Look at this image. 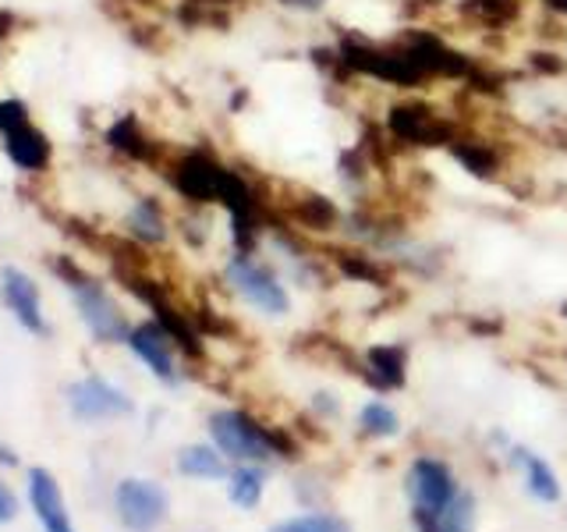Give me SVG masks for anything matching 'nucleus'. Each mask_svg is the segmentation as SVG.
I'll list each match as a JSON object with an SVG mask.
<instances>
[{
    "instance_id": "f257e3e1",
    "label": "nucleus",
    "mask_w": 567,
    "mask_h": 532,
    "mask_svg": "<svg viewBox=\"0 0 567 532\" xmlns=\"http://www.w3.org/2000/svg\"><path fill=\"white\" fill-rule=\"evenodd\" d=\"M209 437L213 443L220 448V454L235 458V461H248V466H256V461H266L274 458V430H266L259 426L248 412L241 408H220V412L209 416Z\"/></svg>"
},
{
    "instance_id": "f03ea898",
    "label": "nucleus",
    "mask_w": 567,
    "mask_h": 532,
    "mask_svg": "<svg viewBox=\"0 0 567 532\" xmlns=\"http://www.w3.org/2000/svg\"><path fill=\"white\" fill-rule=\"evenodd\" d=\"M227 280L230 288H235L248 306L266 313V316H284L291 306L288 291H284L280 277L270 270V266H262L259 259H252V253H235L227 263Z\"/></svg>"
},
{
    "instance_id": "7ed1b4c3",
    "label": "nucleus",
    "mask_w": 567,
    "mask_h": 532,
    "mask_svg": "<svg viewBox=\"0 0 567 532\" xmlns=\"http://www.w3.org/2000/svg\"><path fill=\"white\" fill-rule=\"evenodd\" d=\"M386 129L408 146H454L457 129L422 103H394L386 114Z\"/></svg>"
},
{
    "instance_id": "20e7f679",
    "label": "nucleus",
    "mask_w": 567,
    "mask_h": 532,
    "mask_svg": "<svg viewBox=\"0 0 567 532\" xmlns=\"http://www.w3.org/2000/svg\"><path fill=\"white\" fill-rule=\"evenodd\" d=\"M0 132H4L8 156L22 171H43L50 164V142L40 129H32L18 100H0Z\"/></svg>"
},
{
    "instance_id": "39448f33",
    "label": "nucleus",
    "mask_w": 567,
    "mask_h": 532,
    "mask_svg": "<svg viewBox=\"0 0 567 532\" xmlns=\"http://www.w3.org/2000/svg\"><path fill=\"white\" fill-rule=\"evenodd\" d=\"M114 508L124 529L153 532L167 519V490L153 479H124L114 490Z\"/></svg>"
},
{
    "instance_id": "423d86ee",
    "label": "nucleus",
    "mask_w": 567,
    "mask_h": 532,
    "mask_svg": "<svg viewBox=\"0 0 567 532\" xmlns=\"http://www.w3.org/2000/svg\"><path fill=\"white\" fill-rule=\"evenodd\" d=\"M79 301V313L85 319L89 334L96 337L100 345H114V341H128V324H124L121 309L114 306V298L103 291V284H96L93 277H82L79 284H71Z\"/></svg>"
},
{
    "instance_id": "0eeeda50",
    "label": "nucleus",
    "mask_w": 567,
    "mask_h": 532,
    "mask_svg": "<svg viewBox=\"0 0 567 532\" xmlns=\"http://www.w3.org/2000/svg\"><path fill=\"white\" fill-rule=\"evenodd\" d=\"M68 405L75 419L82 422H100V419H117L132 412V398L121 387L106 383L103 377H85L68 387Z\"/></svg>"
},
{
    "instance_id": "6e6552de",
    "label": "nucleus",
    "mask_w": 567,
    "mask_h": 532,
    "mask_svg": "<svg viewBox=\"0 0 567 532\" xmlns=\"http://www.w3.org/2000/svg\"><path fill=\"white\" fill-rule=\"evenodd\" d=\"M132 348L135 359L146 366L156 380L164 383H177V362H174V337L156 324V319H150V324H138L128 330V341H124Z\"/></svg>"
},
{
    "instance_id": "1a4fd4ad",
    "label": "nucleus",
    "mask_w": 567,
    "mask_h": 532,
    "mask_svg": "<svg viewBox=\"0 0 567 532\" xmlns=\"http://www.w3.org/2000/svg\"><path fill=\"white\" fill-rule=\"evenodd\" d=\"M408 497H412L415 511H440L457 497L454 472L436 458H419L408 469Z\"/></svg>"
},
{
    "instance_id": "9d476101",
    "label": "nucleus",
    "mask_w": 567,
    "mask_h": 532,
    "mask_svg": "<svg viewBox=\"0 0 567 532\" xmlns=\"http://www.w3.org/2000/svg\"><path fill=\"white\" fill-rule=\"evenodd\" d=\"M0 288H4V298L11 313L18 316V324L29 327L32 334H43L47 330V319H43V301H40V288H35V280L22 270H14L8 266L4 277H0Z\"/></svg>"
},
{
    "instance_id": "9b49d317",
    "label": "nucleus",
    "mask_w": 567,
    "mask_h": 532,
    "mask_svg": "<svg viewBox=\"0 0 567 532\" xmlns=\"http://www.w3.org/2000/svg\"><path fill=\"white\" fill-rule=\"evenodd\" d=\"M29 504H32L35 519L43 522L47 532H75L71 529L68 511H64V497H61L58 479H53L47 469L29 472Z\"/></svg>"
},
{
    "instance_id": "f8f14e48",
    "label": "nucleus",
    "mask_w": 567,
    "mask_h": 532,
    "mask_svg": "<svg viewBox=\"0 0 567 532\" xmlns=\"http://www.w3.org/2000/svg\"><path fill=\"white\" fill-rule=\"evenodd\" d=\"M419 532H472L475 529V497L468 490H457L451 504L440 511H415Z\"/></svg>"
},
{
    "instance_id": "ddd939ff",
    "label": "nucleus",
    "mask_w": 567,
    "mask_h": 532,
    "mask_svg": "<svg viewBox=\"0 0 567 532\" xmlns=\"http://www.w3.org/2000/svg\"><path fill=\"white\" fill-rule=\"evenodd\" d=\"M511 458H514V466H522L525 487H528L532 497H536V501H549V504L560 501V479H557L554 469L546 466V458L532 454L528 448H514Z\"/></svg>"
},
{
    "instance_id": "4468645a",
    "label": "nucleus",
    "mask_w": 567,
    "mask_h": 532,
    "mask_svg": "<svg viewBox=\"0 0 567 532\" xmlns=\"http://www.w3.org/2000/svg\"><path fill=\"white\" fill-rule=\"evenodd\" d=\"M404 362L408 355L401 345H377L365 351V369H369V380L377 383L380 390H398L404 387Z\"/></svg>"
},
{
    "instance_id": "2eb2a0df",
    "label": "nucleus",
    "mask_w": 567,
    "mask_h": 532,
    "mask_svg": "<svg viewBox=\"0 0 567 532\" xmlns=\"http://www.w3.org/2000/svg\"><path fill=\"white\" fill-rule=\"evenodd\" d=\"M128 235L142 245H159L167 242V217L164 209H159L156 200H138L132 209H128Z\"/></svg>"
},
{
    "instance_id": "dca6fc26",
    "label": "nucleus",
    "mask_w": 567,
    "mask_h": 532,
    "mask_svg": "<svg viewBox=\"0 0 567 532\" xmlns=\"http://www.w3.org/2000/svg\"><path fill=\"white\" fill-rule=\"evenodd\" d=\"M177 469L192 479H224L227 475L220 448H206V443H195V448H185L177 454Z\"/></svg>"
},
{
    "instance_id": "f3484780",
    "label": "nucleus",
    "mask_w": 567,
    "mask_h": 532,
    "mask_svg": "<svg viewBox=\"0 0 567 532\" xmlns=\"http://www.w3.org/2000/svg\"><path fill=\"white\" fill-rule=\"evenodd\" d=\"M341 217L344 213L337 209L330 200H323V195H306V200L295 203V221L309 231H330V227L341 224Z\"/></svg>"
},
{
    "instance_id": "a211bd4d",
    "label": "nucleus",
    "mask_w": 567,
    "mask_h": 532,
    "mask_svg": "<svg viewBox=\"0 0 567 532\" xmlns=\"http://www.w3.org/2000/svg\"><path fill=\"white\" fill-rule=\"evenodd\" d=\"M262 487H266L262 472L256 466H248V461H241V466L227 475V493L238 508H256L262 497Z\"/></svg>"
},
{
    "instance_id": "6ab92c4d",
    "label": "nucleus",
    "mask_w": 567,
    "mask_h": 532,
    "mask_svg": "<svg viewBox=\"0 0 567 532\" xmlns=\"http://www.w3.org/2000/svg\"><path fill=\"white\" fill-rule=\"evenodd\" d=\"M454 156L461 160V164H465L475 177H493L496 174V153L486 146V142H472V139H457L454 142Z\"/></svg>"
},
{
    "instance_id": "aec40b11",
    "label": "nucleus",
    "mask_w": 567,
    "mask_h": 532,
    "mask_svg": "<svg viewBox=\"0 0 567 532\" xmlns=\"http://www.w3.org/2000/svg\"><path fill=\"white\" fill-rule=\"evenodd\" d=\"M359 426H362V433L365 437H377V440H383V437H394L398 430H401V419H398V412L390 405H383V401H369L362 412H359Z\"/></svg>"
},
{
    "instance_id": "412c9836",
    "label": "nucleus",
    "mask_w": 567,
    "mask_h": 532,
    "mask_svg": "<svg viewBox=\"0 0 567 532\" xmlns=\"http://www.w3.org/2000/svg\"><path fill=\"white\" fill-rule=\"evenodd\" d=\"M270 532H351V525L341 519V514L312 511V514H298V519H288V522H277Z\"/></svg>"
},
{
    "instance_id": "4be33fe9",
    "label": "nucleus",
    "mask_w": 567,
    "mask_h": 532,
    "mask_svg": "<svg viewBox=\"0 0 567 532\" xmlns=\"http://www.w3.org/2000/svg\"><path fill=\"white\" fill-rule=\"evenodd\" d=\"M337 266H341V274L362 280V284H372V288H386V274L380 270V263L372 256H362V253H337L333 256Z\"/></svg>"
},
{
    "instance_id": "5701e85b",
    "label": "nucleus",
    "mask_w": 567,
    "mask_h": 532,
    "mask_svg": "<svg viewBox=\"0 0 567 532\" xmlns=\"http://www.w3.org/2000/svg\"><path fill=\"white\" fill-rule=\"evenodd\" d=\"M106 139H111V146H114V150L128 153V156H135V160H146V156H150V139L138 132L135 117H124V121H117L114 129L106 132Z\"/></svg>"
},
{
    "instance_id": "b1692460",
    "label": "nucleus",
    "mask_w": 567,
    "mask_h": 532,
    "mask_svg": "<svg viewBox=\"0 0 567 532\" xmlns=\"http://www.w3.org/2000/svg\"><path fill=\"white\" fill-rule=\"evenodd\" d=\"M461 8L483 25H507L518 14V0H465Z\"/></svg>"
},
{
    "instance_id": "393cba45",
    "label": "nucleus",
    "mask_w": 567,
    "mask_h": 532,
    "mask_svg": "<svg viewBox=\"0 0 567 532\" xmlns=\"http://www.w3.org/2000/svg\"><path fill=\"white\" fill-rule=\"evenodd\" d=\"M18 514V501H14V493L8 490V483H0V522H11Z\"/></svg>"
},
{
    "instance_id": "a878e982",
    "label": "nucleus",
    "mask_w": 567,
    "mask_h": 532,
    "mask_svg": "<svg viewBox=\"0 0 567 532\" xmlns=\"http://www.w3.org/2000/svg\"><path fill=\"white\" fill-rule=\"evenodd\" d=\"M284 8H291V11H319L327 4V0H280Z\"/></svg>"
},
{
    "instance_id": "bb28decb",
    "label": "nucleus",
    "mask_w": 567,
    "mask_h": 532,
    "mask_svg": "<svg viewBox=\"0 0 567 532\" xmlns=\"http://www.w3.org/2000/svg\"><path fill=\"white\" fill-rule=\"evenodd\" d=\"M316 412H323V416H333L337 412V405L330 401V395H316Z\"/></svg>"
},
{
    "instance_id": "cd10ccee",
    "label": "nucleus",
    "mask_w": 567,
    "mask_h": 532,
    "mask_svg": "<svg viewBox=\"0 0 567 532\" xmlns=\"http://www.w3.org/2000/svg\"><path fill=\"white\" fill-rule=\"evenodd\" d=\"M543 4H546L549 11H557V14H567V0H543Z\"/></svg>"
},
{
    "instance_id": "c85d7f7f",
    "label": "nucleus",
    "mask_w": 567,
    "mask_h": 532,
    "mask_svg": "<svg viewBox=\"0 0 567 532\" xmlns=\"http://www.w3.org/2000/svg\"><path fill=\"white\" fill-rule=\"evenodd\" d=\"M0 461H8V466H11V461H14V454H8L4 448H0Z\"/></svg>"
},
{
    "instance_id": "c756f323",
    "label": "nucleus",
    "mask_w": 567,
    "mask_h": 532,
    "mask_svg": "<svg viewBox=\"0 0 567 532\" xmlns=\"http://www.w3.org/2000/svg\"><path fill=\"white\" fill-rule=\"evenodd\" d=\"M564 316H567V306H564Z\"/></svg>"
}]
</instances>
